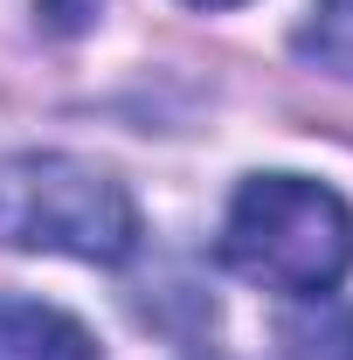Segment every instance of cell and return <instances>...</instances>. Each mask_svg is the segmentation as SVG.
I'll list each match as a JSON object with an SVG mask.
<instances>
[{
    "label": "cell",
    "mask_w": 353,
    "mask_h": 360,
    "mask_svg": "<svg viewBox=\"0 0 353 360\" xmlns=\"http://www.w3.org/2000/svg\"><path fill=\"white\" fill-rule=\"evenodd\" d=\"M222 264L264 291L319 298L353 270V208L312 174H250L222 215Z\"/></svg>",
    "instance_id": "cell-1"
},
{
    "label": "cell",
    "mask_w": 353,
    "mask_h": 360,
    "mask_svg": "<svg viewBox=\"0 0 353 360\" xmlns=\"http://www.w3.org/2000/svg\"><path fill=\"white\" fill-rule=\"evenodd\" d=\"M0 250L125 264L139 250V201L97 160L14 153V160H0Z\"/></svg>",
    "instance_id": "cell-2"
},
{
    "label": "cell",
    "mask_w": 353,
    "mask_h": 360,
    "mask_svg": "<svg viewBox=\"0 0 353 360\" xmlns=\"http://www.w3.org/2000/svg\"><path fill=\"white\" fill-rule=\"evenodd\" d=\"M0 360H104L84 319L42 298H0Z\"/></svg>",
    "instance_id": "cell-3"
},
{
    "label": "cell",
    "mask_w": 353,
    "mask_h": 360,
    "mask_svg": "<svg viewBox=\"0 0 353 360\" xmlns=\"http://www.w3.org/2000/svg\"><path fill=\"white\" fill-rule=\"evenodd\" d=\"M277 347H284V360H353V305L333 291L298 298L277 326Z\"/></svg>",
    "instance_id": "cell-4"
},
{
    "label": "cell",
    "mask_w": 353,
    "mask_h": 360,
    "mask_svg": "<svg viewBox=\"0 0 353 360\" xmlns=\"http://www.w3.org/2000/svg\"><path fill=\"white\" fill-rule=\"evenodd\" d=\"M298 56L312 70L353 84V0H312V21L298 28Z\"/></svg>",
    "instance_id": "cell-5"
},
{
    "label": "cell",
    "mask_w": 353,
    "mask_h": 360,
    "mask_svg": "<svg viewBox=\"0 0 353 360\" xmlns=\"http://www.w3.org/2000/svg\"><path fill=\"white\" fill-rule=\"evenodd\" d=\"M187 7H236V0H187Z\"/></svg>",
    "instance_id": "cell-6"
}]
</instances>
